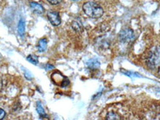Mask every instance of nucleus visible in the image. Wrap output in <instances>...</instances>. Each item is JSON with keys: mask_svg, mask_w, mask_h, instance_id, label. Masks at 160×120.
I'll return each mask as SVG.
<instances>
[{"mask_svg": "<svg viewBox=\"0 0 160 120\" xmlns=\"http://www.w3.org/2000/svg\"><path fill=\"white\" fill-rule=\"evenodd\" d=\"M82 10L86 15L92 19H99L104 14V11L101 6L93 2H87L82 6Z\"/></svg>", "mask_w": 160, "mask_h": 120, "instance_id": "1", "label": "nucleus"}, {"mask_svg": "<svg viewBox=\"0 0 160 120\" xmlns=\"http://www.w3.org/2000/svg\"><path fill=\"white\" fill-rule=\"evenodd\" d=\"M5 117V112L3 109H2L0 108V119H4V117Z\"/></svg>", "mask_w": 160, "mask_h": 120, "instance_id": "16", "label": "nucleus"}, {"mask_svg": "<svg viewBox=\"0 0 160 120\" xmlns=\"http://www.w3.org/2000/svg\"><path fill=\"white\" fill-rule=\"evenodd\" d=\"M122 73H123L124 75L128 76V77H142V76L139 75V73L137 72H131V71H128V70H125V69H122L121 70Z\"/></svg>", "mask_w": 160, "mask_h": 120, "instance_id": "9", "label": "nucleus"}, {"mask_svg": "<svg viewBox=\"0 0 160 120\" xmlns=\"http://www.w3.org/2000/svg\"><path fill=\"white\" fill-rule=\"evenodd\" d=\"M27 61H29L30 63H31L33 65H37L39 63V61H38L37 56L34 55H30L27 57Z\"/></svg>", "mask_w": 160, "mask_h": 120, "instance_id": "12", "label": "nucleus"}, {"mask_svg": "<svg viewBox=\"0 0 160 120\" xmlns=\"http://www.w3.org/2000/svg\"><path fill=\"white\" fill-rule=\"evenodd\" d=\"M106 119H119L120 118L119 117V115H117V113H114V112H112V111H110L107 114V117H106Z\"/></svg>", "mask_w": 160, "mask_h": 120, "instance_id": "13", "label": "nucleus"}, {"mask_svg": "<svg viewBox=\"0 0 160 120\" xmlns=\"http://www.w3.org/2000/svg\"><path fill=\"white\" fill-rule=\"evenodd\" d=\"M134 33L130 28H126L120 32L119 40L122 43H129L134 39Z\"/></svg>", "mask_w": 160, "mask_h": 120, "instance_id": "2", "label": "nucleus"}, {"mask_svg": "<svg viewBox=\"0 0 160 120\" xmlns=\"http://www.w3.org/2000/svg\"><path fill=\"white\" fill-rule=\"evenodd\" d=\"M48 2L51 5H59V4L61 2L62 0H47Z\"/></svg>", "mask_w": 160, "mask_h": 120, "instance_id": "14", "label": "nucleus"}, {"mask_svg": "<svg viewBox=\"0 0 160 120\" xmlns=\"http://www.w3.org/2000/svg\"><path fill=\"white\" fill-rule=\"evenodd\" d=\"M72 27H73V30L77 32H80L82 30V25L80 21H73V23H72Z\"/></svg>", "mask_w": 160, "mask_h": 120, "instance_id": "11", "label": "nucleus"}, {"mask_svg": "<svg viewBox=\"0 0 160 120\" xmlns=\"http://www.w3.org/2000/svg\"><path fill=\"white\" fill-rule=\"evenodd\" d=\"M37 111L38 112V113H39V116L42 118L47 117V115H46V113H45V109L43 108L42 105V104L40 102H37Z\"/></svg>", "mask_w": 160, "mask_h": 120, "instance_id": "10", "label": "nucleus"}, {"mask_svg": "<svg viewBox=\"0 0 160 120\" xmlns=\"http://www.w3.org/2000/svg\"><path fill=\"white\" fill-rule=\"evenodd\" d=\"M53 69H54V67H53V66H52L51 64H46V66H45L46 70H51Z\"/></svg>", "mask_w": 160, "mask_h": 120, "instance_id": "17", "label": "nucleus"}, {"mask_svg": "<svg viewBox=\"0 0 160 120\" xmlns=\"http://www.w3.org/2000/svg\"><path fill=\"white\" fill-rule=\"evenodd\" d=\"M47 16L52 25L57 27L61 24V18L59 16V13H57V12L49 11L47 14Z\"/></svg>", "mask_w": 160, "mask_h": 120, "instance_id": "3", "label": "nucleus"}, {"mask_svg": "<svg viewBox=\"0 0 160 120\" xmlns=\"http://www.w3.org/2000/svg\"><path fill=\"white\" fill-rule=\"evenodd\" d=\"M73 1H75L76 2V1H79V0H73Z\"/></svg>", "mask_w": 160, "mask_h": 120, "instance_id": "18", "label": "nucleus"}, {"mask_svg": "<svg viewBox=\"0 0 160 120\" xmlns=\"http://www.w3.org/2000/svg\"><path fill=\"white\" fill-rule=\"evenodd\" d=\"M25 31V22L24 19H21L18 24V33L20 36H23Z\"/></svg>", "mask_w": 160, "mask_h": 120, "instance_id": "7", "label": "nucleus"}, {"mask_svg": "<svg viewBox=\"0 0 160 120\" xmlns=\"http://www.w3.org/2000/svg\"><path fill=\"white\" fill-rule=\"evenodd\" d=\"M25 77L28 80H30V81H31V80H32V75L29 72H28L25 71Z\"/></svg>", "mask_w": 160, "mask_h": 120, "instance_id": "15", "label": "nucleus"}, {"mask_svg": "<svg viewBox=\"0 0 160 120\" xmlns=\"http://www.w3.org/2000/svg\"><path fill=\"white\" fill-rule=\"evenodd\" d=\"M87 67L90 69H98L100 67V62L97 59H91L87 62Z\"/></svg>", "mask_w": 160, "mask_h": 120, "instance_id": "6", "label": "nucleus"}, {"mask_svg": "<svg viewBox=\"0 0 160 120\" xmlns=\"http://www.w3.org/2000/svg\"><path fill=\"white\" fill-rule=\"evenodd\" d=\"M30 6H31V8L33 10V11L38 14H42L45 12V8L40 4L37 2H32L30 3Z\"/></svg>", "mask_w": 160, "mask_h": 120, "instance_id": "5", "label": "nucleus"}, {"mask_svg": "<svg viewBox=\"0 0 160 120\" xmlns=\"http://www.w3.org/2000/svg\"><path fill=\"white\" fill-rule=\"evenodd\" d=\"M158 58H159V53L157 52H154L152 54L151 57L149 58L148 60L147 61V64L150 68L153 69V68L156 67L157 63H158Z\"/></svg>", "mask_w": 160, "mask_h": 120, "instance_id": "4", "label": "nucleus"}, {"mask_svg": "<svg viewBox=\"0 0 160 120\" xmlns=\"http://www.w3.org/2000/svg\"><path fill=\"white\" fill-rule=\"evenodd\" d=\"M47 40L46 39H42L39 40V44H38V50H39L40 53H43V52L45 51L46 47H47Z\"/></svg>", "mask_w": 160, "mask_h": 120, "instance_id": "8", "label": "nucleus"}]
</instances>
